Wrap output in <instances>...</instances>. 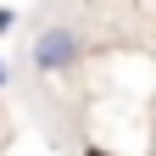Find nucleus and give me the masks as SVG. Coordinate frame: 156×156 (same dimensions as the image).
<instances>
[{"instance_id":"1","label":"nucleus","mask_w":156,"mask_h":156,"mask_svg":"<svg viewBox=\"0 0 156 156\" xmlns=\"http://www.w3.org/2000/svg\"><path fill=\"white\" fill-rule=\"evenodd\" d=\"M73 62H78V34L73 28H45V34L34 39V67L39 73H62Z\"/></svg>"},{"instance_id":"2","label":"nucleus","mask_w":156,"mask_h":156,"mask_svg":"<svg viewBox=\"0 0 156 156\" xmlns=\"http://www.w3.org/2000/svg\"><path fill=\"white\" fill-rule=\"evenodd\" d=\"M6 28H11V11H0V34H6Z\"/></svg>"},{"instance_id":"3","label":"nucleus","mask_w":156,"mask_h":156,"mask_svg":"<svg viewBox=\"0 0 156 156\" xmlns=\"http://www.w3.org/2000/svg\"><path fill=\"white\" fill-rule=\"evenodd\" d=\"M84 156H112V151H101V145H89V151H84Z\"/></svg>"},{"instance_id":"4","label":"nucleus","mask_w":156,"mask_h":156,"mask_svg":"<svg viewBox=\"0 0 156 156\" xmlns=\"http://www.w3.org/2000/svg\"><path fill=\"white\" fill-rule=\"evenodd\" d=\"M0 84H6V62H0Z\"/></svg>"}]
</instances>
